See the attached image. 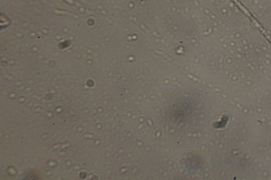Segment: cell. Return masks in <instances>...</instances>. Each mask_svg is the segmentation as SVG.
I'll use <instances>...</instances> for the list:
<instances>
[{"label": "cell", "mask_w": 271, "mask_h": 180, "mask_svg": "<svg viewBox=\"0 0 271 180\" xmlns=\"http://www.w3.org/2000/svg\"><path fill=\"white\" fill-rule=\"evenodd\" d=\"M66 1H68V2H73V1H72V0H66Z\"/></svg>", "instance_id": "cell-1"}]
</instances>
